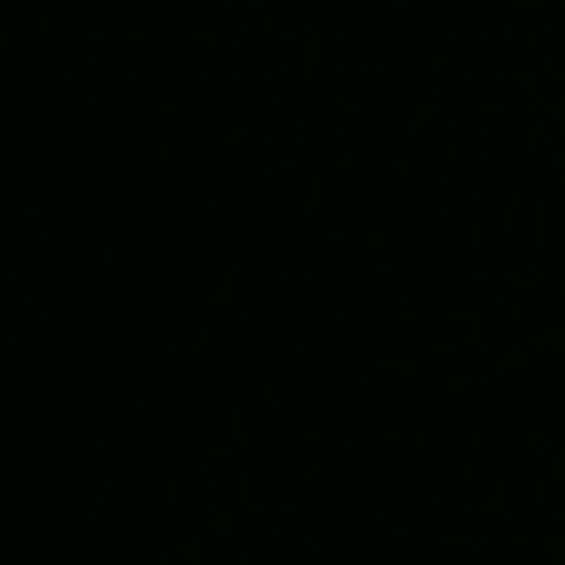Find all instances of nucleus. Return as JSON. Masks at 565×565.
Returning <instances> with one entry per match:
<instances>
[]
</instances>
